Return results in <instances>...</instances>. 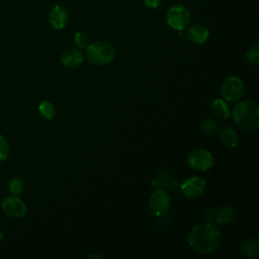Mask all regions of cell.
<instances>
[{"label": "cell", "mask_w": 259, "mask_h": 259, "mask_svg": "<svg viewBox=\"0 0 259 259\" xmlns=\"http://www.w3.org/2000/svg\"><path fill=\"white\" fill-rule=\"evenodd\" d=\"M200 128L203 133L211 135L218 131V123L211 118H204L200 122Z\"/></svg>", "instance_id": "20"}, {"label": "cell", "mask_w": 259, "mask_h": 259, "mask_svg": "<svg viewBox=\"0 0 259 259\" xmlns=\"http://www.w3.org/2000/svg\"><path fill=\"white\" fill-rule=\"evenodd\" d=\"M235 218V212L233 210L232 207L224 205L218 208V210H215V217H214V221L218 224H228L230 222H232Z\"/></svg>", "instance_id": "17"}, {"label": "cell", "mask_w": 259, "mask_h": 259, "mask_svg": "<svg viewBox=\"0 0 259 259\" xmlns=\"http://www.w3.org/2000/svg\"><path fill=\"white\" fill-rule=\"evenodd\" d=\"M162 0H144V3L147 7L149 8H152V9H155L157 7H159L160 3H161Z\"/></svg>", "instance_id": "25"}, {"label": "cell", "mask_w": 259, "mask_h": 259, "mask_svg": "<svg viewBox=\"0 0 259 259\" xmlns=\"http://www.w3.org/2000/svg\"><path fill=\"white\" fill-rule=\"evenodd\" d=\"M246 59L247 61L252 64L257 66L259 64V49L257 45L252 46L246 53Z\"/></svg>", "instance_id": "21"}, {"label": "cell", "mask_w": 259, "mask_h": 259, "mask_svg": "<svg viewBox=\"0 0 259 259\" xmlns=\"http://www.w3.org/2000/svg\"><path fill=\"white\" fill-rule=\"evenodd\" d=\"M88 258H90V259H92V258H102V256L101 255H99V254H91V255H89L88 256Z\"/></svg>", "instance_id": "26"}, {"label": "cell", "mask_w": 259, "mask_h": 259, "mask_svg": "<svg viewBox=\"0 0 259 259\" xmlns=\"http://www.w3.org/2000/svg\"><path fill=\"white\" fill-rule=\"evenodd\" d=\"M170 195L162 188L156 189L152 192L149 198V208L154 215L164 214L170 206Z\"/></svg>", "instance_id": "8"}, {"label": "cell", "mask_w": 259, "mask_h": 259, "mask_svg": "<svg viewBox=\"0 0 259 259\" xmlns=\"http://www.w3.org/2000/svg\"><path fill=\"white\" fill-rule=\"evenodd\" d=\"M219 140L224 147L229 149L235 148L239 142L238 135L232 127H223L222 130H220Z\"/></svg>", "instance_id": "13"}, {"label": "cell", "mask_w": 259, "mask_h": 259, "mask_svg": "<svg viewBox=\"0 0 259 259\" xmlns=\"http://www.w3.org/2000/svg\"><path fill=\"white\" fill-rule=\"evenodd\" d=\"M2 240H3V232H2V230L0 229V243L2 242Z\"/></svg>", "instance_id": "27"}, {"label": "cell", "mask_w": 259, "mask_h": 259, "mask_svg": "<svg viewBox=\"0 0 259 259\" xmlns=\"http://www.w3.org/2000/svg\"><path fill=\"white\" fill-rule=\"evenodd\" d=\"M2 211L12 219H21L26 214L27 208L25 203L18 195H11L5 197L1 201Z\"/></svg>", "instance_id": "7"}, {"label": "cell", "mask_w": 259, "mask_h": 259, "mask_svg": "<svg viewBox=\"0 0 259 259\" xmlns=\"http://www.w3.org/2000/svg\"><path fill=\"white\" fill-rule=\"evenodd\" d=\"M202 217L204 218L206 223H211V222L214 221L215 210L210 206H206L202 209Z\"/></svg>", "instance_id": "24"}, {"label": "cell", "mask_w": 259, "mask_h": 259, "mask_svg": "<svg viewBox=\"0 0 259 259\" xmlns=\"http://www.w3.org/2000/svg\"><path fill=\"white\" fill-rule=\"evenodd\" d=\"M8 188L11 195H19L24 189V182L22 181L21 178L15 177L9 182Z\"/></svg>", "instance_id": "19"}, {"label": "cell", "mask_w": 259, "mask_h": 259, "mask_svg": "<svg viewBox=\"0 0 259 259\" xmlns=\"http://www.w3.org/2000/svg\"><path fill=\"white\" fill-rule=\"evenodd\" d=\"M85 49L87 60L94 65H107L115 57L114 48L107 41H94L89 44Z\"/></svg>", "instance_id": "3"}, {"label": "cell", "mask_w": 259, "mask_h": 259, "mask_svg": "<svg viewBox=\"0 0 259 259\" xmlns=\"http://www.w3.org/2000/svg\"><path fill=\"white\" fill-rule=\"evenodd\" d=\"M190 18L189 9L183 5L171 6L166 12L167 24L175 30H183L188 25Z\"/></svg>", "instance_id": "4"}, {"label": "cell", "mask_w": 259, "mask_h": 259, "mask_svg": "<svg viewBox=\"0 0 259 259\" xmlns=\"http://www.w3.org/2000/svg\"><path fill=\"white\" fill-rule=\"evenodd\" d=\"M210 109H211V112L220 118H228L231 114L226 101L221 98H215L212 100Z\"/></svg>", "instance_id": "15"}, {"label": "cell", "mask_w": 259, "mask_h": 259, "mask_svg": "<svg viewBox=\"0 0 259 259\" xmlns=\"http://www.w3.org/2000/svg\"><path fill=\"white\" fill-rule=\"evenodd\" d=\"M221 94L229 102H237L244 94V84L239 77L227 78L221 86Z\"/></svg>", "instance_id": "5"}, {"label": "cell", "mask_w": 259, "mask_h": 259, "mask_svg": "<svg viewBox=\"0 0 259 259\" xmlns=\"http://www.w3.org/2000/svg\"><path fill=\"white\" fill-rule=\"evenodd\" d=\"M10 154V147L6 138L0 135V162L5 161Z\"/></svg>", "instance_id": "22"}, {"label": "cell", "mask_w": 259, "mask_h": 259, "mask_svg": "<svg viewBox=\"0 0 259 259\" xmlns=\"http://www.w3.org/2000/svg\"><path fill=\"white\" fill-rule=\"evenodd\" d=\"M180 186V190L187 198L199 197L205 189V181L200 177H191L186 179Z\"/></svg>", "instance_id": "9"}, {"label": "cell", "mask_w": 259, "mask_h": 259, "mask_svg": "<svg viewBox=\"0 0 259 259\" xmlns=\"http://www.w3.org/2000/svg\"><path fill=\"white\" fill-rule=\"evenodd\" d=\"M68 18L69 15L67 9L61 5H56L50 12L49 22L53 28L60 30L67 25Z\"/></svg>", "instance_id": "10"}, {"label": "cell", "mask_w": 259, "mask_h": 259, "mask_svg": "<svg viewBox=\"0 0 259 259\" xmlns=\"http://www.w3.org/2000/svg\"><path fill=\"white\" fill-rule=\"evenodd\" d=\"M74 40H75L77 47L80 48V49H84V48H86L89 45L88 36L85 33L80 32V31L76 32V34L74 36Z\"/></svg>", "instance_id": "23"}, {"label": "cell", "mask_w": 259, "mask_h": 259, "mask_svg": "<svg viewBox=\"0 0 259 259\" xmlns=\"http://www.w3.org/2000/svg\"><path fill=\"white\" fill-rule=\"evenodd\" d=\"M187 163L193 169L206 171L212 166L213 157L208 150L197 148L189 152L187 156Z\"/></svg>", "instance_id": "6"}, {"label": "cell", "mask_w": 259, "mask_h": 259, "mask_svg": "<svg viewBox=\"0 0 259 259\" xmlns=\"http://www.w3.org/2000/svg\"><path fill=\"white\" fill-rule=\"evenodd\" d=\"M38 112L40 113V115L42 117H45L46 119H52L54 116H55V113H56V109H55V106L53 105L52 102L50 101H41L39 104H38Z\"/></svg>", "instance_id": "18"}, {"label": "cell", "mask_w": 259, "mask_h": 259, "mask_svg": "<svg viewBox=\"0 0 259 259\" xmlns=\"http://www.w3.org/2000/svg\"><path fill=\"white\" fill-rule=\"evenodd\" d=\"M258 238L255 237L254 239L246 240L241 244V253L248 257V258H254L258 254Z\"/></svg>", "instance_id": "16"}, {"label": "cell", "mask_w": 259, "mask_h": 259, "mask_svg": "<svg viewBox=\"0 0 259 259\" xmlns=\"http://www.w3.org/2000/svg\"><path fill=\"white\" fill-rule=\"evenodd\" d=\"M170 187V188H176L179 186V183H177L168 172L166 171H160L157 175V178L152 182V187Z\"/></svg>", "instance_id": "14"}, {"label": "cell", "mask_w": 259, "mask_h": 259, "mask_svg": "<svg viewBox=\"0 0 259 259\" xmlns=\"http://www.w3.org/2000/svg\"><path fill=\"white\" fill-rule=\"evenodd\" d=\"M83 61L82 53L78 49L69 48L63 52L61 63L67 68H75Z\"/></svg>", "instance_id": "11"}, {"label": "cell", "mask_w": 259, "mask_h": 259, "mask_svg": "<svg viewBox=\"0 0 259 259\" xmlns=\"http://www.w3.org/2000/svg\"><path fill=\"white\" fill-rule=\"evenodd\" d=\"M209 36L208 29L201 24H194L187 30V37L194 44H204Z\"/></svg>", "instance_id": "12"}, {"label": "cell", "mask_w": 259, "mask_h": 259, "mask_svg": "<svg viewBox=\"0 0 259 259\" xmlns=\"http://www.w3.org/2000/svg\"><path fill=\"white\" fill-rule=\"evenodd\" d=\"M236 124L247 132L256 131L259 126V107L251 99L237 103L232 112Z\"/></svg>", "instance_id": "2"}, {"label": "cell", "mask_w": 259, "mask_h": 259, "mask_svg": "<svg viewBox=\"0 0 259 259\" xmlns=\"http://www.w3.org/2000/svg\"><path fill=\"white\" fill-rule=\"evenodd\" d=\"M187 241L194 251L208 254L215 251L221 245L222 233L211 223L199 224L191 228L187 236Z\"/></svg>", "instance_id": "1"}]
</instances>
